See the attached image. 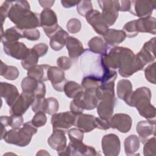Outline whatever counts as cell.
Here are the masks:
<instances>
[{
    "mask_svg": "<svg viewBox=\"0 0 156 156\" xmlns=\"http://www.w3.org/2000/svg\"><path fill=\"white\" fill-rule=\"evenodd\" d=\"M100 58L105 66L114 70L118 69L119 74L123 77H129L143 69L135 58V54L127 48L110 47L104 54L100 55Z\"/></svg>",
    "mask_w": 156,
    "mask_h": 156,
    "instance_id": "1",
    "label": "cell"
},
{
    "mask_svg": "<svg viewBox=\"0 0 156 156\" xmlns=\"http://www.w3.org/2000/svg\"><path fill=\"white\" fill-rule=\"evenodd\" d=\"M151 91L146 87L132 91L126 104L135 107L139 114L148 121H155V108L151 104Z\"/></svg>",
    "mask_w": 156,
    "mask_h": 156,
    "instance_id": "2",
    "label": "cell"
},
{
    "mask_svg": "<svg viewBox=\"0 0 156 156\" xmlns=\"http://www.w3.org/2000/svg\"><path fill=\"white\" fill-rule=\"evenodd\" d=\"M37 132V127L32 124L31 121H28L25 122L22 127L8 130L4 140L7 143L25 147L30 143L32 136Z\"/></svg>",
    "mask_w": 156,
    "mask_h": 156,
    "instance_id": "3",
    "label": "cell"
},
{
    "mask_svg": "<svg viewBox=\"0 0 156 156\" xmlns=\"http://www.w3.org/2000/svg\"><path fill=\"white\" fill-rule=\"evenodd\" d=\"M100 8L102 9V16L108 27H110L116 22L119 11V1L102 0L98 1Z\"/></svg>",
    "mask_w": 156,
    "mask_h": 156,
    "instance_id": "4",
    "label": "cell"
},
{
    "mask_svg": "<svg viewBox=\"0 0 156 156\" xmlns=\"http://www.w3.org/2000/svg\"><path fill=\"white\" fill-rule=\"evenodd\" d=\"M40 26L46 36L51 38L59 29L56 13L51 9H43L40 14Z\"/></svg>",
    "mask_w": 156,
    "mask_h": 156,
    "instance_id": "5",
    "label": "cell"
},
{
    "mask_svg": "<svg viewBox=\"0 0 156 156\" xmlns=\"http://www.w3.org/2000/svg\"><path fill=\"white\" fill-rule=\"evenodd\" d=\"M30 11L28 1H10L7 17L15 24H17Z\"/></svg>",
    "mask_w": 156,
    "mask_h": 156,
    "instance_id": "6",
    "label": "cell"
},
{
    "mask_svg": "<svg viewBox=\"0 0 156 156\" xmlns=\"http://www.w3.org/2000/svg\"><path fill=\"white\" fill-rule=\"evenodd\" d=\"M77 115L71 112H65L55 113L52 115L51 124L52 130L60 129L64 132H67L73 126H74Z\"/></svg>",
    "mask_w": 156,
    "mask_h": 156,
    "instance_id": "7",
    "label": "cell"
},
{
    "mask_svg": "<svg viewBox=\"0 0 156 156\" xmlns=\"http://www.w3.org/2000/svg\"><path fill=\"white\" fill-rule=\"evenodd\" d=\"M60 155H98L95 149L80 142H71L65 149L58 153Z\"/></svg>",
    "mask_w": 156,
    "mask_h": 156,
    "instance_id": "8",
    "label": "cell"
},
{
    "mask_svg": "<svg viewBox=\"0 0 156 156\" xmlns=\"http://www.w3.org/2000/svg\"><path fill=\"white\" fill-rule=\"evenodd\" d=\"M155 1H132L129 12L140 18L150 16L155 9Z\"/></svg>",
    "mask_w": 156,
    "mask_h": 156,
    "instance_id": "9",
    "label": "cell"
},
{
    "mask_svg": "<svg viewBox=\"0 0 156 156\" xmlns=\"http://www.w3.org/2000/svg\"><path fill=\"white\" fill-rule=\"evenodd\" d=\"M155 38L153 37L146 42L140 51L135 55L137 62L143 69L147 63L155 60Z\"/></svg>",
    "mask_w": 156,
    "mask_h": 156,
    "instance_id": "10",
    "label": "cell"
},
{
    "mask_svg": "<svg viewBox=\"0 0 156 156\" xmlns=\"http://www.w3.org/2000/svg\"><path fill=\"white\" fill-rule=\"evenodd\" d=\"M101 146L104 155L117 156L121 150L120 140L113 133L105 135L102 138Z\"/></svg>",
    "mask_w": 156,
    "mask_h": 156,
    "instance_id": "11",
    "label": "cell"
},
{
    "mask_svg": "<svg viewBox=\"0 0 156 156\" xmlns=\"http://www.w3.org/2000/svg\"><path fill=\"white\" fill-rule=\"evenodd\" d=\"M34 99V95L23 91L10 107V113L11 115H23L32 104Z\"/></svg>",
    "mask_w": 156,
    "mask_h": 156,
    "instance_id": "12",
    "label": "cell"
},
{
    "mask_svg": "<svg viewBox=\"0 0 156 156\" xmlns=\"http://www.w3.org/2000/svg\"><path fill=\"white\" fill-rule=\"evenodd\" d=\"M3 49L7 55L21 60L26 57L30 51V49L23 43L19 41L4 43H3Z\"/></svg>",
    "mask_w": 156,
    "mask_h": 156,
    "instance_id": "13",
    "label": "cell"
},
{
    "mask_svg": "<svg viewBox=\"0 0 156 156\" xmlns=\"http://www.w3.org/2000/svg\"><path fill=\"white\" fill-rule=\"evenodd\" d=\"M48 79L51 81L52 87L57 91H63L66 79L63 70L57 66H50L48 70Z\"/></svg>",
    "mask_w": 156,
    "mask_h": 156,
    "instance_id": "14",
    "label": "cell"
},
{
    "mask_svg": "<svg viewBox=\"0 0 156 156\" xmlns=\"http://www.w3.org/2000/svg\"><path fill=\"white\" fill-rule=\"evenodd\" d=\"M110 127L116 129L121 133H127L131 129L132 119L126 113H116L109 119Z\"/></svg>",
    "mask_w": 156,
    "mask_h": 156,
    "instance_id": "15",
    "label": "cell"
},
{
    "mask_svg": "<svg viewBox=\"0 0 156 156\" xmlns=\"http://www.w3.org/2000/svg\"><path fill=\"white\" fill-rule=\"evenodd\" d=\"M87 21L93 27L96 33L103 35L108 29L102 18L101 13L97 10H93L86 16Z\"/></svg>",
    "mask_w": 156,
    "mask_h": 156,
    "instance_id": "16",
    "label": "cell"
},
{
    "mask_svg": "<svg viewBox=\"0 0 156 156\" xmlns=\"http://www.w3.org/2000/svg\"><path fill=\"white\" fill-rule=\"evenodd\" d=\"M116 101V99L115 97L107 98L100 100L96 107L99 118L109 120L113 115Z\"/></svg>",
    "mask_w": 156,
    "mask_h": 156,
    "instance_id": "17",
    "label": "cell"
},
{
    "mask_svg": "<svg viewBox=\"0 0 156 156\" xmlns=\"http://www.w3.org/2000/svg\"><path fill=\"white\" fill-rule=\"evenodd\" d=\"M136 130L142 143H144L151 136H155V121H141L136 127Z\"/></svg>",
    "mask_w": 156,
    "mask_h": 156,
    "instance_id": "18",
    "label": "cell"
},
{
    "mask_svg": "<svg viewBox=\"0 0 156 156\" xmlns=\"http://www.w3.org/2000/svg\"><path fill=\"white\" fill-rule=\"evenodd\" d=\"M135 30L139 32L149 33L153 35L156 34V19L151 16L140 18L133 20Z\"/></svg>",
    "mask_w": 156,
    "mask_h": 156,
    "instance_id": "19",
    "label": "cell"
},
{
    "mask_svg": "<svg viewBox=\"0 0 156 156\" xmlns=\"http://www.w3.org/2000/svg\"><path fill=\"white\" fill-rule=\"evenodd\" d=\"M65 133L62 130H53L52 133L48 139L49 146L52 149L56 150L57 153L63 151L66 147L67 139Z\"/></svg>",
    "mask_w": 156,
    "mask_h": 156,
    "instance_id": "20",
    "label": "cell"
},
{
    "mask_svg": "<svg viewBox=\"0 0 156 156\" xmlns=\"http://www.w3.org/2000/svg\"><path fill=\"white\" fill-rule=\"evenodd\" d=\"M74 126L83 132H90L96 128V117L92 115L81 113L77 115Z\"/></svg>",
    "mask_w": 156,
    "mask_h": 156,
    "instance_id": "21",
    "label": "cell"
},
{
    "mask_svg": "<svg viewBox=\"0 0 156 156\" xmlns=\"http://www.w3.org/2000/svg\"><path fill=\"white\" fill-rule=\"evenodd\" d=\"M0 89L1 97L5 99L9 106L11 107L20 96L16 87L7 82H1Z\"/></svg>",
    "mask_w": 156,
    "mask_h": 156,
    "instance_id": "22",
    "label": "cell"
},
{
    "mask_svg": "<svg viewBox=\"0 0 156 156\" xmlns=\"http://www.w3.org/2000/svg\"><path fill=\"white\" fill-rule=\"evenodd\" d=\"M105 43L109 47H115L122 43L126 38L125 33L121 30L108 29L102 35Z\"/></svg>",
    "mask_w": 156,
    "mask_h": 156,
    "instance_id": "23",
    "label": "cell"
},
{
    "mask_svg": "<svg viewBox=\"0 0 156 156\" xmlns=\"http://www.w3.org/2000/svg\"><path fill=\"white\" fill-rule=\"evenodd\" d=\"M68 37V33L60 27L56 32L50 38L49 44L51 48L55 51L61 50L66 45Z\"/></svg>",
    "mask_w": 156,
    "mask_h": 156,
    "instance_id": "24",
    "label": "cell"
},
{
    "mask_svg": "<svg viewBox=\"0 0 156 156\" xmlns=\"http://www.w3.org/2000/svg\"><path fill=\"white\" fill-rule=\"evenodd\" d=\"M66 49L71 58L76 59L85 52L82 43L76 38L69 37L68 38L66 43Z\"/></svg>",
    "mask_w": 156,
    "mask_h": 156,
    "instance_id": "25",
    "label": "cell"
},
{
    "mask_svg": "<svg viewBox=\"0 0 156 156\" xmlns=\"http://www.w3.org/2000/svg\"><path fill=\"white\" fill-rule=\"evenodd\" d=\"M50 66V65L46 64L37 65L27 70V75L39 82L47 81L48 80L47 73Z\"/></svg>",
    "mask_w": 156,
    "mask_h": 156,
    "instance_id": "26",
    "label": "cell"
},
{
    "mask_svg": "<svg viewBox=\"0 0 156 156\" xmlns=\"http://www.w3.org/2000/svg\"><path fill=\"white\" fill-rule=\"evenodd\" d=\"M1 36L2 44L8 42L18 41L20 38H24L23 30L18 28L17 26H13L7 29L1 34Z\"/></svg>",
    "mask_w": 156,
    "mask_h": 156,
    "instance_id": "27",
    "label": "cell"
},
{
    "mask_svg": "<svg viewBox=\"0 0 156 156\" xmlns=\"http://www.w3.org/2000/svg\"><path fill=\"white\" fill-rule=\"evenodd\" d=\"M132 92V85L129 80L121 79L117 83L116 93L118 98L126 102Z\"/></svg>",
    "mask_w": 156,
    "mask_h": 156,
    "instance_id": "28",
    "label": "cell"
},
{
    "mask_svg": "<svg viewBox=\"0 0 156 156\" xmlns=\"http://www.w3.org/2000/svg\"><path fill=\"white\" fill-rule=\"evenodd\" d=\"M88 45L90 52L99 55L104 54L110 48L101 38L98 37L92 38L88 41Z\"/></svg>",
    "mask_w": 156,
    "mask_h": 156,
    "instance_id": "29",
    "label": "cell"
},
{
    "mask_svg": "<svg viewBox=\"0 0 156 156\" xmlns=\"http://www.w3.org/2000/svg\"><path fill=\"white\" fill-rule=\"evenodd\" d=\"M124 151L127 155H133L139 149L140 140L135 135H130L127 136L124 142Z\"/></svg>",
    "mask_w": 156,
    "mask_h": 156,
    "instance_id": "30",
    "label": "cell"
},
{
    "mask_svg": "<svg viewBox=\"0 0 156 156\" xmlns=\"http://www.w3.org/2000/svg\"><path fill=\"white\" fill-rule=\"evenodd\" d=\"M115 83L110 82L105 84H101L95 91V94L99 101L115 96Z\"/></svg>",
    "mask_w": 156,
    "mask_h": 156,
    "instance_id": "31",
    "label": "cell"
},
{
    "mask_svg": "<svg viewBox=\"0 0 156 156\" xmlns=\"http://www.w3.org/2000/svg\"><path fill=\"white\" fill-rule=\"evenodd\" d=\"M102 83L100 76L88 74L84 76L82 80L81 85L85 90H94Z\"/></svg>",
    "mask_w": 156,
    "mask_h": 156,
    "instance_id": "32",
    "label": "cell"
},
{
    "mask_svg": "<svg viewBox=\"0 0 156 156\" xmlns=\"http://www.w3.org/2000/svg\"><path fill=\"white\" fill-rule=\"evenodd\" d=\"M24 119L22 115H11L10 116H1V126H10L12 129H19L23 126Z\"/></svg>",
    "mask_w": 156,
    "mask_h": 156,
    "instance_id": "33",
    "label": "cell"
},
{
    "mask_svg": "<svg viewBox=\"0 0 156 156\" xmlns=\"http://www.w3.org/2000/svg\"><path fill=\"white\" fill-rule=\"evenodd\" d=\"M84 91L79 92L71 101L70 103V110L76 115L82 113L85 109V104L83 101Z\"/></svg>",
    "mask_w": 156,
    "mask_h": 156,
    "instance_id": "34",
    "label": "cell"
},
{
    "mask_svg": "<svg viewBox=\"0 0 156 156\" xmlns=\"http://www.w3.org/2000/svg\"><path fill=\"white\" fill-rule=\"evenodd\" d=\"M58 108L59 103L57 99L50 97L43 99L41 105V111L48 115H52L57 112Z\"/></svg>",
    "mask_w": 156,
    "mask_h": 156,
    "instance_id": "35",
    "label": "cell"
},
{
    "mask_svg": "<svg viewBox=\"0 0 156 156\" xmlns=\"http://www.w3.org/2000/svg\"><path fill=\"white\" fill-rule=\"evenodd\" d=\"M19 71L18 68L14 66H8L5 65L2 60L1 61V76L5 79L9 80H14L19 76Z\"/></svg>",
    "mask_w": 156,
    "mask_h": 156,
    "instance_id": "36",
    "label": "cell"
},
{
    "mask_svg": "<svg viewBox=\"0 0 156 156\" xmlns=\"http://www.w3.org/2000/svg\"><path fill=\"white\" fill-rule=\"evenodd\" d=\"M83 101L85 109L88 110L94 109L99 103V100L96 96L94 90H85L83 93Z\"/></svg>",
    "mask_w": 156,
    "mask_h": 156,
    "instance_id": "37",
    "label": "cell"
},
{
    "mask_svg": "<svg viewBox=\"0 0 156 156\" xmlns=\"http://www.w3.org/2000/svg\"><path fill=\"white\" fill-rule=\"evenodd\" d=\"M39 81L36 79L27 76L21 81V88L23 92L31 94L35 96V93L38 87Z\"/></svg>",
    "mask_w": 156,
    "mask_h": 156,
    "instance_id": "38",
    "label": "cell"
},
{
    "mask_svg": "<svg viewBox=\"0 0 156 156\" xmlns=\"http://www.w3.org/2000/svg\"><path fill=\"white\" fill-rule=\"evenodd\" d=\"M63 91L68 98L73 99L79 92L83 91V88L76 82L68 81L65 84Z\"/></svg>",
    "mask_w": 156,
    "mask_h": 156,
    "instance_id": "39",
    "label": "cell"
},
{
    "mask_svg": "<svg viewBox=\"0 0 156 156\" xmlns=\"http://www.w3.org/2000/svg\"><path fill=\"white\" fill-rule=\"evenodd\" d=\"M39 56L32 49H30V51L24 58L21 60V65L24 69L29 70L31 68L37 65L38 62Z\"/></svg>",
    "mask_w": 156,
    "mask_h": 156,
    "instance_id": "40",
    "label": "cell"
},
{
    "mask_svg": "<svg viewBox=\"0 0 156 156\" xmlns=\"http://www.w3.org/2000/svg\"><path fill=\"white\" fill-rule=\"evenodd\" d=\"M156 140L155 136L149 138L144 144L143 154L145 156L156 155Z\"/></svg>",
    "mask_w": 156,
    "mask_h": 156,
    "instance_id": "41",
    "label": "cell"
},
{
    "mask_svg": "<svg viewBox=\"0 0 156 156\" xmlns=\"http://www.w3.org/2000/svg\"><path fill=\"white\" fill-rule=\"evenodd\" d=\"M77 13L82 16H86L90 12H91L93 9V5L91 1H80L79 4L77 5Z\"/></svg>",
    "mask_w": 156,
    "mask_h": 156,
    "instance_id": "42",
    "label": "cell"
},
{
    "mask_svg": "<svg viewBox=\"0 0 156 156\" xmlns=\"http://www.w3.org/2000/svg\"><path fill=\"white\" fill-rule=\"evenodd\" d=\"M47 121L46 114L43 111H38L35 113L33 118L31 120L32 124L35 127H41L44 126Z\"/></svg>",
    "mask_w": 156,
    "mask_h": 156,
    "instance_id": "43",
    "label": "cell"
},
{
    "mask_svg": "<svg viewBox=\"0 0 156 156\" xmlns=\"http://www.w3.org/2000/svg\"><path fill=\"white\" fill-rule=\"evenodd\" d=\"M81 22L76 18L70 19L66 24V28L68 32L71 34L78 33L81 29Z\"/></svg>",
    "mask_w": 156,
    "mask_h": 156,
    "instance_id": "44",
    "label": "cell"
},
{
    "mask_svg": "<svg viewBox=\"0 0 156 156\" xmlns=\"http://www.w3.org/2000/svg\"><path fill=\"white\" fill-rule=\"evenodd\" d=\"M83 132L78 128H72L68 130V136L71 142H80L83 139Z\"/></svg>",
    "mask_w": 156,
    "mask_h": 156,
    "instance_id": "45",
    "label": "cell"
},
{
    "mask_svg": "<svg viewBox=\"0 0 156 156\" xmlns=\"http://www.w3.org/2000/svg\"><path fill=\"white\" fill-rule=\"evenodd\" d=\"M155 62H153L152 64L149 65L144 69V75H145L146 79L150 83H152L153 84H155Z\"/></svg>",
    "mask_w": 156,
    "mask_h": 156,
    "instance_id": "46",
    "label": "cell"
},
{
    "mask_svg": "<svg viewBox=\"0 0 156 156\" xmlns=\"http://www.w3.org/2000/svg\"><path fill=\"white\" fill-rule=\"evenodd\" d=\"M122 31L125 33L126 36L129 38H133L136 36L138 34L135 30V24H134V21H130L128 23H126L125 25L123 26Z\"/></svg>",
    "mask_w": 156,
    "mask_h": 156,
    "instance_id": "47",
    "label": "cell"
},
{
    "mask_svg": "<svg viewBox=\"0 0 156 156\" xmlns=\"http://www.w3.org/2000/svg\"><path fill=\"white\" fill-rule=\"evenodd\" d=\"M57 65L62 70H68L72 66V61L70 58L66 56H62L57 58Z\"/></svg>",
    "mask_w": 156,
    "mask_h": 156,
    "instance_id": "48",
    "label": "cell"
},
{
    "mask_svg": "<svg viewBox=\"0 0 156 156\" xmlns=\"http://www.w3.org/2000/svg\"><path fill=\"white\" fill-rule=\"evenodd\" d=\"M23 35L24 38L32 41H36L40 37V32L37 29L23 30Z\"/></svg>",
    "mask_w": 156,
    "mask_h": 156,
    "instance_id": "49",
    "label": "cell"
},
{
    "mask_svg": "<svg viewBox=\"0 0 156 156\" xmlns=\"http://www.w3.org/2000/svg\"><path fill=\"white\" fill-rule=\"evenodd\" d=\"M10 2L9 1H5L0 7V19L2 25L4 24V21L8 16Z\"/></svg>",
    "mask_w": 156,
    "mask_h": 156,
    "instance_id": "50",
    "label": "cell"
},
{
    "mask_svg": "<svg viewBox=\"0 0 156 156\" xmlns=\"http://www.w3.org/2000/svg\"><path fill=\"white\" fill-rule=\"evenodd\" d=\"M32 49L38 54L39 57H40L46 55L48 50V46L45 43H41L35 45Z\"/></svg>",
    "mask_w": 156,
    "mask_h": 156,
    "instance_id": "51",
    "label": "cell"
},
{
    "mask_svg": "<svg viewBox=\"0 0 156 156\" xmlns=\"http://www.w3.org/2000/svg\"><path fill=\"white\" fill-rule=\"evenodd\" d=\"M96 128L101 130H108L110 128L109 120L102 119L101 118L96 117Z\"/></svg>",
    "mask_w": 156,
    "mask_h": 156,
    "instance_id": "52",
    "label": "cell"
},
{
    "mask_svg": "<svg viewBox=\"0 0 156 156\" xmlns=\"http://www.w3.org/2000/svg\"><path fill=\"white\" fill-rule=\"evenodd\" d=\"M119 11L127 12L130 7V1H119Z\"/></svg>",
    "mask_w": 156,
    "mask_h": 156,
    "instance_id": "53",
    "label": "cell"
},
{
    "mask_svg": "<svg viewBox=\"0 0 156 156\" xmlns=\"http://www.w3.org/2000/svg\"><path fill=\"white\" fill-rule=\"evenodd\" d=\"M79 2L80 1H61V4L62 6L65 8H71L72 7L77 5Z\"/></svg>",
    "mask_w": 156,
    "mask_h": 156,
    "instance_id": "54",
    "label": "cell"
},
{
    "mask_svg": "<svg viewBox=\"0 0 156 156\" xmlns=\"http://www.w3.org/2000/svg\"><path fill=\"white\" fill-rule=\"evenodd\" d=\"M55 1H38L40 5L44 9H50L54 4Z\"/></svg>",
    "mask_w": 156,
    "mask_h": 156,
    "instance_id": "55",
    "label": "cell"
},
{
    "mask_svg": "<svg viewBox=\"0 0 156 156\" xmlns=\"http://www.w3.org/2000/svg\"><path fill=\"white\" fill-rule=\"evenodd\" d=\"M36 155H49L50 154L45 150H40L37 153Z\"/></svg>",
    "mask_w": 156,
    "mask_h": 156,
    "instance_id": "56",
    "label": "cell"
}]
</instances>
